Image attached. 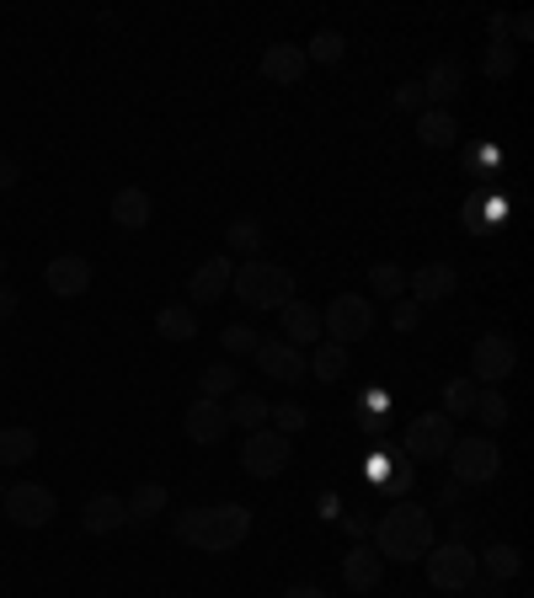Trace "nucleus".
<instances>
[{"instance_id": "f257e3e1", "label": "nucleus", "mask_w": 534, "mask_h": 598, "mask_svg": "<svg viewBox=\"0 0 534 598\" xmlns=\"http://www.w3.org/2000/svg\"><path fill=\"white\" fill-rule=\"evenodd\" d=\"M246 535H251V508H240V502L177 514V540L204 550V556H230L236 545H246Z\"/></svg>"}, {"instance_id": "f03ea898", "label": "nucleus", "mask_w": 534, "mask_h": 598, "mask_svg": "<svg viewBox=\"0 0 534 598\" xmlns=\"http://www.w3.org/2000/svg\"><path fill=\"white\" fill-rule=\"evenodd\" d=\"M433 514L417 508V502H400L390 514L374 524V550H379V561H396V567H412V561H423L427 550H433Z\"/></svg>"}, {"instance_id": "7ed1b4c3", "label": "nucleus", "mask_w": 534, "mask_h": 598, "mask_svg": "<svg viewBox=\"0 0 534 598\" xmlns=\"http://www.w3.org/2000/svg\"><path fill=\"white\" fill-rule=\"evenodd\" d=\"M230 295L246 299L251 310H284L294 299V272L284 262H267V257H251V262H236L230 272Z\"/></svg>"}, {"instance_id": "20e7f679", "label": "nucleus", "mask_w": 534, "mask_h": 598, "mask_svg": "<svg viewBox=\"0 0 534 598\" xmlns=\"http://www.w3.org/2000/svg\"><path fill=\"white\" fill-rule=\"evenodd\" d=\"M444 460L454 465V481L459 487H492L497 470H503V449L486 433H471V438H454V449Z\"/></svg>"}, {"instance_id": "39448f33", "label": "nucleus", "mask_w": 534, "mask_h": 598, "mask_svg": "<svg viewBox=\"0 0 534 598\" xmlns=\"http://www.w3.org/2000/svg\"><path fill=\"white\" fill-rule=\"evenodd\" d=\"M423 567H427V582H433L438 594H465V588L481 577V571H476V550H471L465 540L433 545V550L423 556Z\"/></svg>"}, {"instance_id": "423d86ee", "label": "nucleus", "mask_w": 534, "mask_h": 598, "mask_svg": "<svg viewBox=\"0 0 534 598\" xmlns=\"http://www.w3.org/2000/svg\"><path fill=\"white\" fill-rule=\"evenodd\" d=\"M513 369H518V342L507 331H486V337L471 342V380L476 385H497L503 390L513 380Z\"/></svg>"}, {"instance_id": "0eeeda50", "label": "nucleus", "mask_w": 534, "mask_h": 598, "mask_svg": "<svg viewBox=\"0 0 534 598\" xmlns=\"http://www.w3.org/2000/svg\"><path fill=\"white\" fill-rule=\"evenodd\" d=\"M320 331H326V342H364L374 331V299L364 295H337L326 310H320Z\"/></svg>"}, {"instance_id": "6e6552de", "label": "nucleus", "mask_w": 534, "mask_h": 598, "mask_svg": "<svg viewBox=\"0 0 534 598\" xmlns=\"http://www.w3.org/2000/svg\"><path fill=\"white\" fill-rule=\"evenodd\" d=\"M0 514L11 518L17 529H49L53 514H59V497L49 487H38V481H17L0 497Z\"/></svg>"}, {"instance_id": "1a4fd4ad", "label": "nucleus", "mask_w": 534, "mask_h": 598, "mask_svg": "<svg viewBox=\"0 0 534 598\" xmlns=\"http://www.w3.org/2000/svg\"><path fill=\"white\" fill-rule=\"evenodd\" d=\"M289 455H294V443L278 428H257V433H246V443H240V470L257 476V481H273V476L289 470Z\"/></svg>"}, {"instance_id": "9d476101", "label": "nucleus", "mask_w": 534, "mask_h": 598, "mask_svg": "<svg viewBox=\"0 0 534 598\" xmlns=\"http://www.w3.org/2000/svg\"><path fill=\"white\" fill-rule=\"evenodd\" d=\"M454 289H459V268L454 262H444V257H433V262H423V268L406 272V295L417 299V305H444V299H454Z\"/></svg>"}, {"instance_id": "9b49d317", "label": "nucleus", "mask_w": 534, "mask_h": 598, "mask_svg": "<svg viewBox=\"0 0 534 598\" xmlns=\"http://www.w3.org/2000/svg\"><path fill=\"white\" fill-rule=\"evenodd\" d=\"M454 417H444V411H423L417 422H412V433H406V443H412V455L423 465H438L444 455L454 449Z\"/></svg>"}, {"instance_id": "f8f14e48", "label": "nucleus", "mask_w": 534, "mask_h": 598, "mask_svg": "<svg viewBox=\"0 0 534 598\" xmlns=\"http://www.w3.org/2000/svg\"><path fill=\"white\" fill-rule=\"evenodd\" d=\"M251 363L278 385H299L305 375H310V369H305V353H299L294 342H284V337H263V342H257V353H251Z\"/></svg>"}, {"instance_id": "ddd939ff", "label": "nucleus", "mask_w": 534, "mask_h": 598, "mask_svg": "<svg viewBox=\"0 0 534 598\" xmlns=\"http://www.w3.org/2000/svg\"><path fill=\"white\" fill-rule=\"evenodd\" d=\"M91 257H80V251H65V257H53L49 268H43V283H49L53 299H80L91 289Z\"/></svg>"}, {"instance_id": "4468645a", "label": "nucleus", "mask_w": 534, "mask_h": 598, "mask_svg": "<svg viewBox=\"0 0 534 598\" xmlns=\"http://www.w3.org/2000/svg\"><path fill=\"white\" fill-rule=\"evenodd\" d=\"M230 272H236V257H204L192 278H187V305H214V299L230 295Z\"/></svg>"}, {"instance_id": "2eb2a0df", "label": "nucleus", "mask_w": 534, "mask_h": 598, "mask_svg": "<svg viewBox=\"0 0 534 598\" xmlns=\"http://www.w3.org/2000/svg\"><path fill=\"white\" fill-rule=\"evenodd\" d=\"M257 70H263L267 86H299V81H305V70H310V59H305V49H299V43H267Z\"/></svg>"}, {"instance_id": "dca6fc26", "label": "nucleus", "mask_w": 534, "mask_h": 598, "mask_svg": "<svg viewBox=\"0 0 534 598\" xmlns=\"http://www.w3.org/2000/svg\"><path fill=\"white\" fill-rule=\"evenodd\" d=\"M417 86H423V102L449 108V102H459V91H465V64H459V59H433Z\"/></svg>"}, {"instance_id": "f3484780", "label": "nucleus", "mask_w": 534, "mask_h": 598, "mask_svg": "<svg viewBox=\"0 0 534 598\" xmlns=\"http://www.w3.org/2000/svg\"><path fill=\"white\" fill-rule=\"evenodd\" d=\"M182 433L192 438V443H219V438L230 433V417H225V401H192L182 417Z\"/></svg>"}, {"instance_id": "a211bd4d", "label": "nucleus", "mask_w": 534, "mask_h": 598, "mask_svg": "<svg viewBox=\"0 0 534 598\" xmlns=\"http://www.w3.org/2000/svg\"><path fill=\"white\" fill-rule=\"evenodd\" d=\"M379 577H385V561H379L374 545H353V550L343 556V582L353 588V594H374Z\"/></svg>"}, {"instance_id": "6ab92c4d", "label": "nucleus", "mask_w": 534, "mask_h": 598, "mask_svg": "<svg viewBox=\"0 0 534 598\" xmlns=\"http://www.w3.org/2000/svg\"><path fill=\"white\" fill-rule=\"evenodd\" d=\"M278 316H284V342H294V348H316L320 342V310L310 299H289Z\"/></svg>"}, {"instance_id": "aec40b11", "label": "nucleus", "mask_w": 534, "mask_h": 598, "mask_svg": "<svg viewBox=\"0 0 534 598\" xmlns=\"http://www.w3.org/2000/svg\"><path fill=\"white\" fill-rule=\"evenodd\" d=\"M118 524H129L118 491H97V497H86V508H80V529H86V535H112Z\"/></svg>"}, {"instance_id": "412c9836", "label": "nucleus", "mask_w": 534, "mask_h": 598, "mask_svg": "<svg viewBox=\"0 0 534 598\" xmlns=\"http://www.w3.org/2000/svg\"><path fill=\"white\" fill-rule=\"evenodd\" d=\"M156 215V203H150V192L145 188H118L112 192V225L118 230H145Z\"/></svg>"}, {"instance_id": "4be33fe9", "label": "nucleus", "mask_w": 534, "mask_h": 598, "mask_svg": "<svg viewBox=\"0 0 534 598\" xmlns=\"http://www.w3.org/2000/svg\"><path fill=\"white\" fill-rule=\"evenodd\" d=\"M156 337L160 342H192L198 337V310L177 299V305H160L156 310Z\"/></svg>"}, {"instance_id": "5701e85b", "label": "nucleus", "mask_w": 534, "mask_h": 598, "mask_svg": "<svg viewBox=\"0 0 534 598\" xmlns=\"http://www.w3.org/2000/svg\"><path fill=\"white\" fill-rule=\"evenodd\" d=\"M267 241V230H263V219H251V215H240L225 225V257H240V262H251L257 251H263Z\"/></svg>"}, {"instance_id": "b1692460", "label": "nucleus", "mask_w": 534, "mask_h": 598, "mask_svg": "<svg viewBox=\"0 0 534 598\" xmlns=\"http://www.w3.org/2000/svg\"><path fill=\"white\" fill-rule=\"evenodd\" d=\"M417 139H423L427 150H449L459 144V123H454L449 108H423L417 112Z\"/></svg>"}, {"instance_id": "393cba45", "label": "nucleus", "mask_w": 534, "mask_h": 598, "mask_svg": "<svg viewBox=\"0 0 534 598\" xmlns=\"http://www.w3.org/2000/svg\"><path fill=\"white\" fill-rule=\"evenodd\" d=\"M166 502H171V497H166L160 481H139V487L123 497V514H129V524H156V518L166 514Z\"/></svg>"}, {"instance_id": "a878e982", "label": "nucleus", "mask_w": 534, "mask_h": 598, "mask_svg": "<svg viewBox=\"0 0 534 598\" xmlns=\"http://www.w3.org/2000/svg\"><path fill=\"white\" fill-rule=\"evenodd\" d=\"M476 571H486V582H513L518 571H524V556H518V545H486L476 556Z\"/></svg>"}, {"instance_id": "bb28decb", "label": "nucleus", "mask_w": 534, "mask_h": 598, "mask_svg": "<svg viewBox=\"0 0 534 598\" xmlns=\"http://www.w3.org/2000/svg\"><path fill=\"white\" fill-rule=\"evenodd\" d=\"M347 363H353V353H347L343 342H316V353L305 358V369H310L320 385H337L347 375Z\"/></svg>"}, {"instance_id": "cd10ccee", "label": "nucleus", "mask_w": 534, "mask_h": 598, "mask_svg": "<svg viewBox=\"0 0 534 598\" xmlns=\"http://www.w3.org/2000/svg\"><path fill=\"white\" fill-rule=\"evenodd\" d=\"M38 455V433L32 428H0V470H22Z\"/></svg>"}, {"instance_id": "c85d7f7f", "label": "nucleus", "mask_w": 534, "mask_h": 598, "mask_svg": "<svg viewBox=\"0 0 534 598\" xmlns=\"http://www.w3.org/2000/svg\"><path fill=\"white\" fill-rule=\"evenodd\" d=\"M267 401L263 396H251V390H236V396H230V401H225V417H230V428H251V433H257V428H263L267 422Z\"/></svg>"}, {"instance_id": "c756f323", "label": "nucleus", "mask_w": 534, "mask_h": 598, "mask_svg": "<svg viewBox=\"0 0 534 598\" xmlns=\"http://www.w3.org/2000/svg\"><path fill=\"white\" fill-rule=\"evenodd\" d=\"M198 385H204V401H230L240 390V375H236V363H209L198 375Z\"/></svg>"}, {"instance_id": "7c9ffc66", "label": "nucleus", "mask_w": 534, "mask_h": 598, "mask_svg": "<svg viewBox=\"0 0 534 598\" xmlns=\"http://www.w3.org/2000/svg\"><path fill=\"white\" fill-rule=\"evenodd\" d=\"M481 70H486V81H513V70H518V49H513L507 38H492V43H486V59H481Z\"/></svg>"}, {"instance_id": "2f4dec72", "label": "nucleus", "mask_w": 534, "mask_h": 598, "mask_svg": "<svg viewBox=\"0 0 534 598\" xmlns=\"http://www.w3.org/2000/svg\"><path fill=\"white\" fill-rule=\"evenodd\" d=\"M471 417H481L486 428H507V396L497 390V385H481V390H476V407H471Z\"/></svg>"}, {"instance_id": "473e14b6", "label": "nucleus", "mask_w": 534, "mask_h": 598, "mask_svg": "<svg viewBox=\"0 0 534 598\" xmlns=\"http://www.w3.org/2000/svg\"><path fill=\"white\" fill-rule=\"evenodd\" d=\"M369 283H374V295L379 299H400L406 295V268H400V262H374Z\"/></svg>"}, {"instance_id": "72a5a7b5", "label": "nucleus", "mask_w": 534, "mask_h": 598, "mask_svg": "<svg viewBox=\"0 0 534 598\" xmlns=\"http://www.w3.org/2000/svg\"><path fill=\"white\" fill-rule=\"evenodd\" d=\"M476 390L481 385L476 380H449L444 385V417H471V407H476Z\"/></svg>"}, {"instance_id": "f704fd0d", "label": "nucleus", "mask_w": 534, "mask_h": 598, "mask_svg": "<svg viewBox=\"0 0 534 598\" xmlns=\"http://www.w3.org/2000/svg\"><path fill=\"white\" fill-rule=\"evenodd\" d=\"M343 32H316V38H310V49H305V59H310V64H337V59H343Z\"/></svg>"}, {"instance_id": "c9c22d12", "label": "nucleus", "mask_w": 534, "mask_h": 598, "mask_svg": "<svg viewBox=\"0 0 534 598\" xmlns=\"http://www.w3.org/2000/svg\"><path fill=\"white\" fill-rule=\"evenodd\" d=\"M257 342H263V331H251V327H225L219 331V348H225L230 358H240V353L251 358L257 353Z\"/></svg>"}, {"instance_id": "e433bc0d", "label": "nucleus", "mask_w": 534, "mask_h": 598, "mask_svg": "<svg viewBox=\"0 0 534 598\" xmlns=\"http://www.w3.org/2000/svg\"><path fill=\"white\" fill-rule=\"evenodd\" d=\"M267 422H278V433H284V438H294V433H299V428H305V422H310V411L299 407V401H278V407L267 411Z\"/></svg>"}, {"instance_id": "4c0bfd02", "label": "nucleus", "mask_w": 534, "mask_h": 598, "mask_svg": "<svg viewBox=\"0 0 534 598\" xmlns=\"http://www.w3.org/2000/svg\"><path fill=\"white\" fill-rule=\"evenodd\" d=\"M417 321H423V305L417 299H396L390 305V327L396 331H417Z\"/></svg>"}, {"instance_id": "58836bf2", "label": "nucleus", "mask_w": 534, "mask_h": 598, "mask_svg": "<svg viewBox=\"0 0 534 598\" xmlns=\"http://www.w3.org/2000/svg\"><path fill=\"white\" fill-rule=\"evenodd\" d=\"M390 102H396L400 112H417V108H423V86H417V81H400Z\"/></svg>"}, {"instance_id": "ea45409f", "label": "nucleus", "mask_w": 534, "mask_h": 598, "mask_svg": "<svg viewBox=\"0 0 534 598\" xmlns=\"http://www.w3.org/2000/svg\"><path fill=\"white\" fill-rule=\"evenodd\" d=\"M534 38V17H507V43L518 49V43H530Z\"/></svg>"}, {"instance_id": "a19ab883", "label": "nucleus", "mask_w": 534, "mask_h": 598, "mask_svg": "<svg viewBox=\"0 0 534 598\" xmlns=\"http://www.w3.org/2000/svg\"><path fill=\"white\" fill-rule=\"evenodd\" d=\"M17 182H22V166L11 161V156H0V192L17 188Z\"/></svg>"}, {"instance_id": "79ce46f5", "label": "nucleus", "mask_w": 534, "mask_h": 598, "mask_svg": "<svg viewBox=\"0 0 534 598\" xmlns=\"http://www.w3.org/2000/svg\"><path fill=\"white\" fill-rule=\"evenodd\" d=\"M17 305H22L17 289H6V283H0V321H11V316H17Z\"/></svg>"}, {"instance_id": "37998d69", "label": "nucleus", "mask_w": 534, "mask_h": 598, "mask_svg": "<svg viewBox=\"0 0 534 598\" xmlns=\"http://www.w3.org/2000/svg\"><path fill=\"white\" fill-rule=\"evenodd\" d=\"M284 598H326V594H320L316 582H294V588H289V594H284Z\"/></svg>"}, {"instance_id": "c03bdc74", "label": "nucleus", "mask_w": 534, "mask_h": 598, "mask_svg": "<svg viewBox=\"0 0 534 598\" xmlns=\"http://www.w3.org/2000/svg\"><path fill=\"white\" fill-rule=\"evenodd\" d=\"M0 283H6V251H0Z\"/></svg>"}, {"instance_id": "a18cd8bd", "label": "nucleus", "mask_w": 534, "mask_h": 598, "mask_svg": "<svg viewBox=\"0 0 534 598\" xmlns=\"http://www.w3.org/2000/svg\"><path fill=\"white\" fill-rule=\"evenodd\" d=\"M0 497H6V481H0Z\"/></svg>"}, {"instance_id": "49530a36", "label": "nucleus", "mask_w": 534, "mask_h": 598, "mask_svg": "<svg viewBox=\"0 0 534 598\" xmlns=\"http://www.w3.org/2000/svg\"><path fill=\"white\" fill-rule=\"evenodd\" d=\"M0 369H6V353H0Z\"/></svg>"}]
</instances>
